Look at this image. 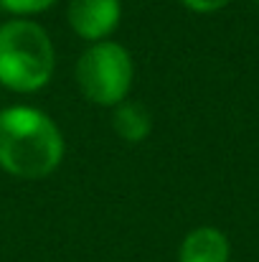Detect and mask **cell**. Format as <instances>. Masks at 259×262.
<instances>
[{
	"instance_id": "obj_4",
	"label": "cell",
	"mask_w": 259,
	"mask_h": 262,
	"mask_svg": "<svg viewBox=\"0 0 259 262\" xmlns=\"http://www.w3.org/2000/svg\"><path fill=\"white\" fill-rule=\"evenodd\" d=\"M120 20V0H72L69 23L89 41H99L114 31Z\"/></svg>"
},
{
	"instance_id": "obj_1",
	"label": "cell",
	"mask_w": 259,
	"mask_h": 262,
	"mask_svg": "<svg viewBox=\"0 0 259 262\" xmlns=\"http://www.w3.org/2000/svg\"><path fill=\"white\" fill-rule=\"evenodd\" d=\"M64 156L59 127L38 110L10 107L0 112V166L20 178L49 176Z\"/></svg>"
},
{
	"instance_id": "obj_7",
	"label": "cell",
	"mask_w": 259,
	"mask_h": 262,
	"mask_svg": "<svg viewBox=\"0 0 259 262\" xmlns=\"http://www.w3.org/2000/svg\"><path fill=\"white\" fill-rule=\"evenodd\" d=\"M56 0H0V5L10 13H38L51 8Z\"/></svg>"
},
{
	"instance_id": "obj_6",
	"label": "cell",
	"mask_w": 259,
	"mask_h": 262,
	"mask_svg": "<svg viewBox=\"0 0 259 262\" xmlns=\"http://www.w3.org/2000/svg\"><path fill=\"white\" fill-rule=\"evenodd\" d=\"M112 122H114V133L120 138L130 140V143H137V140L148 138V133L153 127L150 112L143 104H137V102H122V104H117Z\"/></svg>"
},
{
	"instance_id": "obj_3",
	"label": "cell",
	"mask_w": 259,
	"mask_h": 262,
	"mask_svg": "<svg viewBox=\"0 0 259 262\" xmlns=\"http://www.w3.org/2000/svg\"><path fill=\"white\" fill-rule=\"evenodd\" d=\"M77 82L94 104H120L132 84V59L120 43H94L77 64Z\"/></svg>"
},
{
	"instance_id": "obj_2",
	"label": "cell",
	"mask_w": 259,
	"mask_h": 262,
	"mask_svg": "<svg viewBox=\"0 0 259 262\" xmlns=\"http://www.w3.org/2000/svg\"><path fill=\"white\" fill-rule=\"evenodd\" d=\"M54 74V46L33 20L0 26V84L13 92H36Z\"/></svg>"
},
{
	"instance_id": "obj_8",
	"label": "cell",
	"mask_w": 259,
	"mask_h": 262,
	"mask_svg": "<svg viewBox=\"0 0 259 262\" xmlns=\"http://www.w3.org/2000/svg\"><path fill=\"white\" fill-rule=\"evenodd\" d=\"M185 8H191V10H198V13H211V10H219V8H224L226 3H231V0H180Z\"/></svg>"
},
{
	"instance_id": "obj_5",
	"label": "cell",
	"mask_w": 259,
	"mask_h": 262,
	"mask_svg": "<svg viewBox=\"0 0 259 262\" xmlns=\"http://www.w3.org/2000/svg\"><path fill=\"white\" fill-rule=\"evenodd\" d=\"M180 262H229V239L214 227H198L183 239Z\"/></svg>"
},
{
	"instance_id": "obj_9",
	"label": "cell",
	"mask_w": 259,
	"mask_h": 262,
	"mask_svg": "<svg viewBox=\"0 0 259 262\" xmlns=\"http://www.w3.org/2000/svg\"><path fill=\"white\" fill-rule=\"evenodd\" d=\"M257 5H259V0H257Z\"/></svg>"
}]
</instances>
